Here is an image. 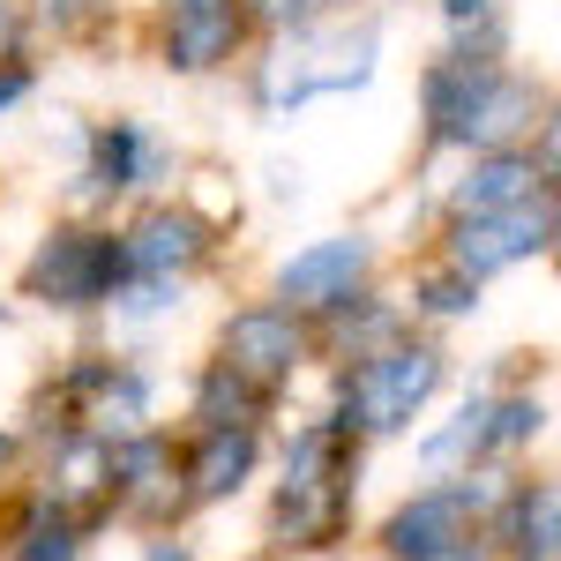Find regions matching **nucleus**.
Returning a JSON list of instances; mask_svg holds the SVG:
<instances>
[{"label":"nucleus","mask_w":561,"mask_h":561,"mask_svg":"<svg viewBox=\"0 0 561 561\" xmlns=\"http://www.w3.org/2000/svg\"><path fill=\"white\" fill-rule=\"evenodd\" d=\"M173 173V150H165V135L150 128V121H98L83 142V180L113 203V195H142V187H158V180Z\"/></svg>","instance_id":"13"},{"label":"nucleus","mask_w":561,"mask_h":561,"mask_svg":"<svg viewBox=\"0 0 561 561\" xmlns=\"http://www.w3.org/2000/svg\"><path fill=\"white\" fill-rule=\"evenodd\" d=\"M442 382H449V352L434 337H389V345H367L337 367V397L322 420L352 442H397L442 397Z\"/></svg>","instance_id":"3"},{"label":"nucleus","mask_w":561,"mask_h":561,"mask_svg":"<svg viewBox=\"0 0 561 561\" xmlns=\"http://www.w3.org/2000/svg\"><path fill=\"white\" fill-rule=\"evenodd\" d=\"M352 502H359V442L337 434L330 420H307L285 442V472H277V502H270V539L285 554H330L352 531Z\"/></svg>","instance_id":"2"},{"label":"nucleus","mask_w":561,"mask_h":561,"mask_svg":"<svg viewBox=\"0 0 561 561\" xmlns=\"http://www.w3.org/2000/svg\"><path fill=\"white\" fill-rule=\"evenodd\" d=\"M412 314H427V322H472L479 314V285L465 277V270H427L420 285H412Z\"/></svg>","instance_id":"20"},{"label":"nucleus","mask_w":561,"mask_h":561,"mask_svg":"<svg viewBox=\"0 0 561 561\" xmlns=\"http://www.w3.org/2000/svg\"><path fill=\"white\" fill-rule=\"evenodd\" d=\"M486 502L494 486H472V479H434L404 494L382 517V561H494Z\"/></svg>","instance_id":"5"},{"label":"nucleus","mask_w":561,"mask_h":561,"mask_svg":"<svg viewBox=\"0 0 561 561\" xmlns=\"http://www.w3.org/2000/svg\"><path fill=\"white\" fill-rule=\"evenodd\" d=\"M90 524L76 510H60L53 494H31L15 524H8V561H83Z\"/></svg>","instance_id":"17"},{"label":"nucleus","mask_w":561,"mask_h":561,"mask_svg":"<svg viewBox=\"0 0 561 561\" xmlns=\"http://www.w3.org/2000/svg\"><path fill=\"white\" fill-rule=\"evenodd\" d=\"M561 539V494L554 479H517L486 502V547L494 561H554Z\"/></svg>","instance_id":"15"},{"label":"nucleus","mask_w":561,"mask_h":561,"mask_svg":"<svg viewBox=\"0 0 561 561\" xmlns=\"http://www.w3.org/2000/svg\"><path fill=\"white\" fill-rule=\"evenodd\" d=\"M142 561H195V547H187V539H150Z\"/></svg>","instance_id":"24"},{"label":"nucleus","mask_w":561,"mask_h":561,"mask_svg":"<svg viewBox=\"0 0 561 561\" xmlns=\"http://www.w3.org/2000/svg\"><path fill=\"white\" fill-rule=\"evenodd\" d=\"M15 449H23V442H15V434H0V479H8V465H15Z\"/></svg>","instance_id":"26"},{"label":"nucleus","mask_w":561,"mask_h":561,"mask_svg":"<svg viewBox=\"0 0 561 561\" xmlns=\"http://www.w3.org/2000/svg\"><path fill=\"white\" fill-rule=\"evenodd\" d=\"M121 285H128V262H121V232L105 225H53L23 262V300L53 314H98L113 307Z\"/></svg>","instance_id":"6"},{"label":"nucleus","mask_w":561,"mask_h":561,"mask_svg":"<svg viewBox=\"0 0 561 561\" xmlns=\"http://www.w3.org/2000/svg\"><path fill=\"white\" fill-rule=\"evenodd\" d=\"M248 8L240 0H165L158 8V60L173 76H217L248 45Z\"/></svg>","instance_id":"11"},{"label":"nucleus","mask_w":561,"mask_h":561,"mask_svg":"<svg viewBox=\"0 0 561 561\" xmlns=\"http://www.w3.org/2000/svg\"><path fill=\"white\" fill-rule=\"evenodd\" d=\"M248 561H270V554H248Z\"/></svg>","instance_id":"27"},{"label":"nucleus","mask_w":561,"mask_h":561,"mask_svg":"<svg viewBox=\"0 0 561 561\" xmlns=\"http://www.w3.org/2000/svg\"><path fill=\"white\" fill-rule=\"evenodd\" d=\"M531 195H554V180L539 173L531 150H472L465 158V180L449 187V217H472V210H517Z\"/></svg>","instance_id":"16"},{"label":"nucleus","mask_w":561,"mask_h":561,"mask_svg":"<svg viewBox=\"0 0 561 561\" xmlns=\"http://www.w3.org/2000/svg\"><path fill=\"white\" fill-rule=\"evenodd\" d=\"M210 248H217V232L187 210V203H150V210L121 232L128 277H158V285H187V277L210 262Z\"/></svg>","instance_id":"12"},{"label":"nucleus","mask_w":561,"mask_h":561,"mask_svg":"<svg viewBox=\"0 0 561 561\" xmlns=\"http://www.w3.org/2000/svg\"><path fill=\"white\" fill-rule=\"evenodd\" d=\"M547 434V397H531V389H517V397H494L486 389V465L494 457H517V449H531Z\"/></svg>","instance_id":"18"},{"label":"nucleus","mask_w":561,"mask_h":561,"mask_svg":"<svg viewBox=\"0 0 561 561\" xmlns=\"http://www.w3.org/2000/svg\"><path fill=\"white\" fill-rule=\"evenodd\" d=\"M187 510L180 494V457L158 427L105 442V517H135V524H165Z\"/></svg>","instance_id":"10"},{"label":"nucleus","mask_w":561,"mask_h":561,"mask_svg":"<svg viewBox=\"0 0 561 561\" xmlns=\"http://www.w3.org/2000/svg\"><path fill=\"white\" fill-rule=\"evenodd\" d=\"M31 90H38V68H31L23 53H0V121H8V113H15Z\"/></svg>","instance_id":"22"},{"label":"nucleus","mask_w":561,"mask_h":561,"mask_svg":"<svg viewBox=\"0 0 561 561\" xmlns=\"http://www.w3.org/2000/svg\"><path fill=\"white\" fill-rule=\"evenodd\" d=\"M367 277H375V232H322L270 270V300L293 314H322V307L352 300Z\"/></svg>","instance_id":"9"},{"label":"nucleus","mask_w":561,"mask_h":561,"mask_svg":"<svg viewBox=\"0 0 561 561\" xmlns=\"http://www.w3.org/2000/svg\"><path fill=\"white\" fill-rule=\"evenodd\" d=\"M375 68H382V31L375 23H307L293 31L285 45V60H270L255 76V105L270 121H285V113H307L314 98H352V90L375 83Z\"/></svg>","instance_id":"4"},{"label":"nucleus","mask_w":561,"mask_h":561,"mask_svg":"<svg viewBox=\"0 0 561 561\" xmlns=\"http://www.w3.org/2000/svg\"><path fill=\"white\" fill-rule=\"evenodd\" d=\"M554 248V195H531L517 210H472V217H449V248L442 262L465 270L472 285L517 270V262H539Z\"/></svg>","instance_id":"8"},{"label":"nucleus","mask_w":561,"mask_h":561,"mask_svg":"<svg viewBox=\"0 0 561 561\" xmlns=\"http://www.w3.org/2000/svg\"><path fill=\"white\" fill-rule=\"evenodd\" d=\"M255 412H262V397L240 382V375H225L217 359L195 375V397H187V420H195V427H240V420H255Z\"/></svg>","instance_id":"19"},{"label":"nucleus","mask_w":561,"mask_h":561,"mask_svg":"<svg viewBox=\"0 0 561 561\" xmlns=\"http://www.w3.org/2000/svg\"><path fill=\"white\" fill-rule=\"evenodd\" d=\"M420 121H427V142L472 158V150H517L524 135H539L554 113H547V90L510 60L442 53L420 76Z\"/></svg>","instance_id":"1"},{"label":"nucleus","mask_w":561,"mask_h":561,"mask_svg":"<svg viewBox=\"0 0 561 561\" xmlns=\"http://www.w3.org/2000/svg\"><path fill=\"white\" fill-rule=\"evenodd\" d=\"M15 31H23V8H15V0H0V53L15 45Z\"/></svg>","instance_id":"25"},{"label":"nucleus","mask_w":561,"mask_h":561,"mask_svg":"<svg viewBox=\"0 0 561 561\" xmlns=\"http://www.w3.org/2000/svg\"><path fill=\"white\" fill-rule=\"evenodd\" d=\"M262 465V427L240 420V427H195V442L180 449V494L187 510H217L232 502Z\"/></svg>","instance_id":"14"},{"label":"nucleus","mask_w":561,"mask_h":561,"mask_svg":"<svg viewBox=\"0 0 561 561\" xmlns=\"http://www.w3.org/2000/svg\"><path fill=\"white\" fill-rule=\"evenodd\" d=\"M248 8V23L262 31H307V23H330L337 15V0H240Z\"/></svg>","instance_id":"21"},{"label":"nucleus","mask_w":561,"mask_h":561,"mask_svg":"<svg viewBox=\"0 0 561 561\" xmlns=\"http://www.w3.org/2000/svg\"><path fill=\"white\" fill-rule=\"evenodd\" d=\"M307 359H314V330H307V314H293V307H277V300L232 307L225 330H217V367L240 375L255 397H277Z\"/></svg>","instance_id":"7"},{"label":"nucleus","mask_w":561,"mask_h":561,"mask_svg":"<svg viewBox=\"0 0 561 561\" xmlns=\"http://www.w3.org/2000/svg\"><path fill=\"white\" fill-rule=\"evenodd\" d=\"M270 195L277 203H300V165H270Z\"/></svg>","instance_id":"23"}]
</instances>
